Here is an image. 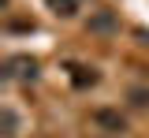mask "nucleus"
<instances>
[{"instance_id":"5","label":"nucleus","mask_w":149,"mask_h":138,"mask_svg":"<svg viewBox=\"0 0 149 138\" xmlns=\"http://www.w3.org/2000/svg\"><path fill=\"white\" fill-rule=\"evenodd\" d=\"M97 123H104V127H123V119L116 116V112H97Z\"/></svg>"},{"instance_id":"1","label":"nucleus","mask_w":149,"mask_h":138,"mask_svg":"<svg viewBox=\"0 0 149 138\" xmlns=\"http://www.w3.org/2000/svg\"><path fill=\"white\" fill-rule=\"evenodd\" d=\"M4 71H8V79L30 82V79H37V60H30V56H11Z\"/></svg>"},{"instance_id":"2","label":"nucleus","mask_w":149,"mask_h":138,"mask_svg":"<svg viewBox=\"0 0 149 138\" xmlns=\"http://www.w3.org/2000/svg\"><path fill=\"white\" fill-rule=\"evenodd\" d=\"M45 4H49V11L60 15V19H71L74 11H78V0H45Z\"/></svg>"},{"instance_id":"4","label":"nucleus","mask_w":149,"mask_h":138,"mask_svg":"<svg viewBox=\"0 0 149 138\" xmlns=\"http://www.w3.org/2000/svg\"><path fill=\"white\" fill-rule=\"evenodd\" d=\"M19 135V116L11 108H4V138H15Z\"/></svg>"},{"instance_id":"3","label":"nucleus","mask_w":149,"mask_h":138,"mask_svg":"<svg viewBox=\"0 0 149 138\" xmlns=\"http://www.w3.org/2000/svg\"><path fill=\"white\" fill-rule=\"evenodd\" d=\"M90 30H97V34H108V30H116V15L112 11H97L90 19Z\"/></svg>"}]
</instances>
